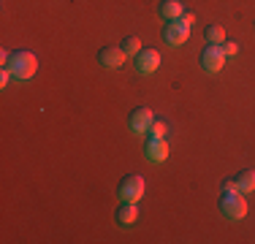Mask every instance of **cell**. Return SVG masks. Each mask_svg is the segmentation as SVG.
Listing matches in <instances>:
<instances>
[{
    "label": "cell",
    "mask_w": 255,
    "mask_h": 244,
    "mask_svg": "<svg viewBox=\"0 0 255 244\" xmlns=\"http://www.w3.org/2000/svg\"><path fill=\"white\" fill-rule=\"evenodd\" d=\"M193 22H196L193 14H182L179 19H168L166 27H163V41H166L168 46H182L187 41V35H190Z\"/></svg>",
    "instance_id": "6da1fadb"
},
{
    "label": "cell",
    "mask_w": 255,
    "mask_h": 244,
    "mask_svg": "<svg viewBox=\"0 0 255 244\" xmlns=\"http://www.w3.org/2000/svg\"><path fill=\"white\" fill-rule=\"evenodd\" d=\"M5 68L14 73V79H33L38 71V57L33 52H14Z\"/></svg>",
    "instance_id": "7a4b0ae2"
},
{
    "label": "cell",
    "mask_w": 255,
    "mask_h": 244,
    "mask_svg": "<svg viewBox=\"0 0 255 244\" xmlns=\"http://www.w3.org/2000/svg\"><path fill=\"white\" fill-rule=\"evenodd\" d=\"M220 215L226 220H242L247 215V201L239 190H223L220 195Z\"/></svg>",
    "instance_id": "3957f363"
},
{
    "label": "cell",
    "mask_w": 255,
    "mask_h": 244,
    "mask_svg": "<svg viewBox=\"0 0 255 244\" xmlns=\"http://www.w3.org/2000/svg\"><path fill=\"white\" fill-rule=\"evenodd\" d=\"M144 190H147V185H144V176L133 174V176H125L123 182H120V201H130V204H138V198L144 195Z\"/></svg>",
    "instance_id": "277c9868"
},
{
    "label": "cell",
    "mask_w": 255,
    "mask_h": 244,
    "mask_svg": "<svg viewBox=\"0 0 255 244\" xmlns=\"http://www.w3.org/2000/svg\"><path fill=\"white\" fill-rule=\"evenodd\" d=\"M226 65V54L217 44H206V49L201 52V71L204 73H220Z\"/></svg>",
    "instance_id": "5b68a950"
},
{
    "label": "cell",
    "mask_w": 255,
    "mask_h": 244,
    "mask_svg": "<svg viewBox=\"0 0 255 244\" xmlns=\"http://www.w3.org/2000/svg\"><path fill=\"white\" fill-rule=\"evenodd\" d=\"M152 122H155V114H152V109H147V106H138V109H133L130 112V117H128V125H130V130L133 133H147L149 127H152Z\"/></svg>",
    "instance_id": "8992f818"
},
{
    "label": "cell",
    "mask_w": 255,
    "mask_h": 244,
    "mask_svg": "<svg viewBox=\"0 0 255 244\" xmlns=\"http://www.w3.org/2000/svg\"><path fill=\"white\" fill-rule=\"evenodd\" d=\"M160 68V52L157 49H141V52L136 54V71L141 73V76H149V73H155Z\"/></svg>",
    "instance_id": "52a82bcc"
},
{
    "label": "cell",
    "mask_w": 255,
    "mask_h": 244,
    "mask_svg": "<svg viewBox=\"0 0 255 244\" xmlns=\"http://www.w3.org/2000/svg\"><path fill=\"white\" fill-rule=\"evenodd\" d=\"M125 57L128 54L123 52V46H106L98 52V63L109 71H117L120 65H125Z\"/></svg>",
    "instance_id": "ba28073f"
},
{
    "label": "cell",
    "mask_w": 255,
    "mask_h": 244,
    "mask_svg": "<svg viewBox=\"0 0 255 244\" xmlns=\"http://www.w3.org/2000/svg\"><path fill=\"white\" fill-rule=\"evenodd\" d=\"M144 157L152 163H163L168 157V141L166 138H149L147 136V144H144Z\"/></svg>",
    "instance_id": "9c48e42d"
},
{
    "label": "cell",
    "mask_w": 255,
    "mask_h": 244,
    "mask_svg": "<svg viewBox=\"0 0 255 244\" xmlns=\"http://www.w3.org/2000/svg\"><path fill=\"white\" fill-rule=\"evenodd\" d=\"M114 217H117L120 225H133L138 220V206L130 204V201H123V206L117 209V215H114Z\"/></svg>",
    "instance_id": "30bf717a"
},
{
    "label": "cell",
    "mask_w": 255,
    "mask_h": 244,
    "mask_svg": "<svg viewBox=\"0 0 255 244\" xmlns=\"http://www.w3.org/2000/svg\"><path fill=\"white\" fill-rule=\"evenodd\" d=\"M157 11H160L163 19H179L182 14H185V8H182L179 0H160V5H157Z\"/></svg>",
    "instance_id": "8fae6325"
},
{
    "label": "cell",
    "mask_w": 255,
    "mask_h": 244,
    "mask_svg": "<svg viewBox=\"0 0 255 244\" xmlns=\"http://www.w3.org/2000/svg\"><path fill=\"white\" fill-rule=\"evenodd\" d=\"M236 187H239V193H253L255 190V171L253 168H245L236 174Z\"/></svg>",
    "instance_id": "7c38bea8"
},
{
    "label": "cell",
    "mask_w": 255,
    "mask_h": 244,
    "mask_svg": "<svg viewBox=\"0 0 255 244\" xmlns=\"http://www.w3.org/2000/svg\"><path fill=\"white\" fill-rule=\"evenodd\" d=\"M204 38H206V44H217V46H220L223 41H226V30H223L220 24H209V27L204 30Z\"/></svg>",
    "instance_id": "4fadbf2b"
},
{
    "label": "cell",
    "mask_w": 255,
    "mask_h": 244,
    "mask_svg": "<svg viewBox=\"0 0 255 244\" xmlns=\"http://www.w3.org/2000/svg\"><path fill=\"white\" fill-rule=\"evenodd\" d=\"M123 52L128 54V57H130V54H138L141 52V41H138L136 35H128V38L123 41Z\"/></svg>",
    "instance_id": "5bb4252c"
},
{
    "label": "cell",
    "mask_w": 255,
    "mask_h": 244,
    "mask_svg": "<svg viewBox=\"0 0 255 244\" xmlns=\"http://www.w3.org/2000/svg\"><path fill=\"white\" fill-rule=\"evenodd\" d=\"M166 130H168L166 122H163V120H155L152 127L147 130V136H149V138H166Z\"/></svg>",
    "instance_id": "9a60e30c"
},
{
    "label": "cell",
    "mask_w": 255,
    "mask_h": 244,
    "mask_svg": "<svg viewBox=\"0 0 255 244\" xmlns=\"http://www.w3.org/2000/svg\"><path fill=\"white\" fill-rule=\"evenodd\" d=\"M220 49H223V54H226V57H234V54L239 52V46H236L234 41H223V44H220Z\"/></svg>",
    "instance_id": "2e32d148"
},
{
    "label": "cell",
    "mask_w": 255,
    "mask_h": 244,
    "mask_svg": "<svg viewBox=\"0 0 255 244\" xmlns=\"http://www.w3.org/2000/svg\"><path fill=\"white\" fill-rule=\"evenodd\" d=\"M11 76H14V73H11L8 68H5V65H3V68H0V87H5V84H8V79Z\"/></svg>",
    "instance_id": "e0dca14e"
},
{
    "label": "cell",
    "mask_w": 255,
    "mask_h": 244,
    "mask_svg": "<svg viewBox=\"0 0 255 244\" xmlns=\"http://www.w3.org/2000/svg\"><path fill=\"white\" fill-rule=\"evenodd\" d=\"M223 190H239V187H236V179H226L223 182Z\"/></svg>",
    "instance_id": "ac0fdd59"
}]
</instances>
